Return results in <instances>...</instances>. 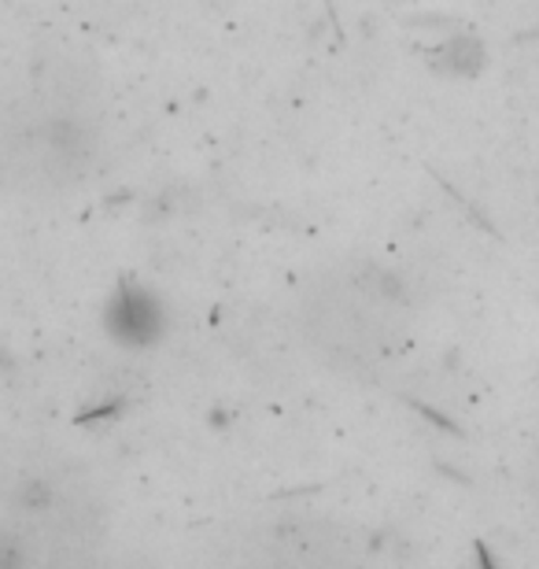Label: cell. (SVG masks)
<instances>
[{"mask_svg":"<svg viewBox=\"0 0 539 569\" xmlns=\"http://www.w3.org/2000/svg\"><path fill=\"white\" fill-rule=\"evenodd\" d=\"M159 329H163V315L144 289H122L111 300V337L126 345H148L159 337Z\"/></svg>","mask_w":539,"mask_h":569,"instance_id":"obj_1","label":"cell"}]
</instances>
